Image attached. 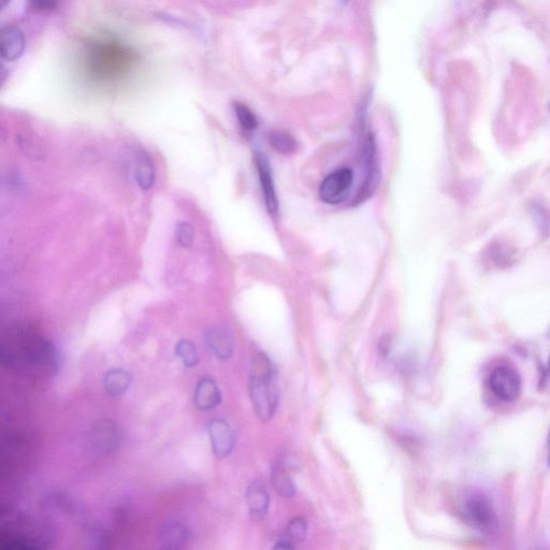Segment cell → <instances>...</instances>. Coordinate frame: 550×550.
Wrapping results in <instances>:
<instances>
[{"mask_svg": "<svg viewBox=\"0 0 550 550\" xmlns=\"http://www.w3.org/2000/svg\"><path fill=\"white\" fill-rule=\"evenodd\" d=\"M138 56L130 48L113 41H95L86 47L83 66L96 81L117 80L128 74Z\"/></svg>", "mask_w": 550, "mask_h": 550, "instance_id": "6da1fadb", "label": "cell"}, {"mask_svg": "<svg viewBox=\"0 0 550 550\" xmlns=\"http://www.w3.org/2000/svg\"><path fill=\"white\" fill-rule=\"evenodd\" d=\"M250 396L257 417L269 422L278 408L279 389L274 365L263 352L256 353L252 360Z\"/></svg>", "mask_w": 550, "mask_h": 550, "instance_id": "7a4b0ae2", "label": "cell"}, {"mask_svg": "<svg viewBox=\"0 0 550 550\" xmlns=\"http://www.w3.org/2000/svg\"><path fill=\"white\" fill-rule=\"evenodd\" d=\"M460 515L465 523L477 532L490 534L498 526V515L492 500L480 490H473L463 497Z\"/></svg>", "mask_w": 550, "mask_h": 550, "instance_id": "3957f363", "label": "cell"}, {"mask_svg": "<svg viewBox=\"0 0 550 550\" xmlns=\"http://www.w3.org/2000/svg\"><path fill=\"white\" fill-rule=\"evenodd\" d=\"M491 392L504 402H514L521 393V379L518 372L508 366H501L491 372Z\"/></svg>", "mask_w": 550, "mask_h": 550, "instance_id": "277c9868", "label": "cell"}, {"mask_svg": "<svg viewBox=\"0 0 550 550\" xmlns=\"http://www.w3.org/2000/svg\"><path fill=\"white\" fill-rule=\"evenodd\" d=\"M353 181V171L349 168L338 169L330 173L320 186L321 199L326 204H340L349 196Z\"/></svg>", "mask_w": 550, "mask_h": 550, "instance_id": "5b68a950", "label": "cell"}, {"mask_svg": "<svg viewBox=\"0 0 550 550\" xmlns=\"http://www.w3.org/2000/svg\"><path fill=\"white\" fill-rule=\"evenodd\" d=\"M90 442L96 454H111L120 443L119 427L110 419L97 422L91 429Z\"/></svg>", "mask_w": 550, "mask_h": 550, "instance_id": "8992f818", "label": "cell"}, {"mask_svg": "<svg viewBox=\"0 0 550 550\" xmlns=\"http://www.w3.org/2000/svg\"><path fill=\"white\" fill-rule=\"evenodd\" d=\"M208 433L213 453L217 458L224 459L234 451L235 433L225 419H212Z\"/></svg>", "mask_w": 550, "mask_h": 550, "instance_id": "52a82bcc", "label": "cell"}, {"mask_svg": "<svg viewBox=\"0 0 550 550\" xmlns=\"http://www.w3.org/2000/svg\"><path fill=\"white\" fill-rule=\"evenodd\" d=\"M192 533L190 528L178 519H170L161 527L158 533L159 544L166 549H181L190 543Z\"/></svg>", "mask_w": 550, "mask_h": 550, "instance_id": "ba28073f", "label": "cell"}, {"mask_svg": "<svg viewBox=\"0 0 550 550\" xmlns=\"http://www.w3.org/2000/svg\"><path fill=\"white\" fill-rule=\"evenodd\" d=\"M255 162L267 210L269 213H277L279 209L278 196L277 191H275L272 171L267 158L262 154H257L255 156Z\"/></svg>", "mask_w": 550, "mask_h": 550, "instance_id": "9c48e42d", "label": "cell"}, {"mask_svg": "<svg viewBox=\"0 0 550 550\" xmlns=\"http://www.w3.org/2000/svg\"><path fill=\"white\" fill-rule=\"evenodd\" d=\"M222 394L212 378H202L195 389L194 403L199 411H210L219 407Z\"/></svg>", "mask_w": 550, "mask_h": 550, "instance_id": "30bf717a", "label": "cell"}, {"mask_svg": "<svg viewBox=\"0 0 550 550\" xmlns=\"http://www.w3.org/2000/svg\"><path fill=\"white\" fill-rule=\"evenodd\" d=\"M25 49V38L18 28L8 27L2 33L0 54L4 60L14 62L20 59Z\"/></svg>", "mask_w": 550, "mask_h": 550, "instance_id": "8fae6325", "label": "cell"}, {"mask_svg": "<svg viewBox=\"0 0 550 550\" xmlns=\"http://www.w3.org/2000/svg\"><path fill=\"white\" fill-rule=\"evenodd\" d=\"M246 503L254 519H263L269 509L270 498L267 488L260 482H253L246 490Z\"/></svg>", "mask_w": 550, "mask_h": 550, "instance_id": "7c38bea8", "label": "cell"}, {"mask_svg": "<svg viewBox=\"0 0 550 550\" xmlns=\"http://www.w3.org/2000/svg\"><path fill=\"white\" fill-rule=\"evenodd\" d=\"M210 351L221 360H227L234 354V343L227 332L220 328L212 329L206 338Z\"/></svg>", "mask_w": 550, "mask_h": 550, "instance_id": "4fadbf2b", "label": "cell"}, {"mask_svg": "<svg viewBox=\"0 0 550 550\" xmlns=\"http://www.w3.org/2000/svg\"><path fill=\"white\" fill-rule=\"evenodd\" d=\"M366 161H367V170L368 175L366 177L363 187H361L360 199H367L372 195L375 190L376 184H378L379 179V168L378 163H376V152H375V143L372 136L369 137L366 148Z\"/></svg>", "mask_w": 550, "mask_h": 550, "instance_id": "5bb4252c", "label": "cell"}, {"mask_svg": "<svg viewBox=\"0 0 550 550\" xmlns=\"http://www.w3.org/2000/svg\"><path fill=\"white\" fill-rule=\"evenodd\" d=\"M132 374L124 369H111L105 374L104 387L110 397H120L132 384Z\"/></svg>", "mask_w": 550, "mask_h": 550, "instance_id": "9a60e30c", "label": "cell"}, {"mask_svg": "<svg viewBox=\"0 0 550 550\" xmlns=\"http://www.w3.org/2000/svg\"><path fill=\"white\" fill-rule=\"evenodd\" d=\"M271 480L275 489H277L281 496L285 498H292L295 495L296 488L292 477L289 475V472L282 461H278L275 465H273Z\"/></svg>", "mask_w": 550, "mask_h": 550, "instance_id": "2e32d148", "label": "cell"}, {"mask_svg": "<svg viewBox=\"0 0 550 550\" xmlns=\"http://www.w3.org/2000/svg\"><path fill=\"white\" fill-rule=\"evenodd\" d=\"M136 180L144 191L150 190L155 181V168L152 158L147 153H141L136 159Z\"/></svg>", "mask_w": 550, "mask_h": 550, "instance_id": "e0dca14e", "label": "cell"}, {"mask_svg": "<svg viewBox=\"0 0 550 550\" xmlns=\"http://www.w3.org/2000/svg\"><path fill=\"white\" fill-rule=\"evenodd\" d=\"M176 354L187 368H194L199 363V355L191 340H181L176 345Z\"/></svg>", "mask_w": 550, "mask_h": 550, "instance_id": "ac0fdd59", "label": "cell"}, {"mask_svg": "<svg viewBox=\"0 0 550 550\" xmlns=\"http://www.w3.org/2000/svg\"><path fill=\"white\" fill-rule=\"evenodd\" d=\"M285 539L293 543L295 546L298 543H302L307 538L308 523L305 518L296 517L291 523L288 524Z\"/></svg>", "mask_w": 550, "mask_h": 550, "instance_id": "d6986e66", "label": "cell"}, {"mask_svg": "<svg viewBox=\"0 0 550 550\" xmlns=\"http://www.w3.org/2000/svg\"><path fill=\"white\" fill-rule=\"evenodd\" d=\"M271 146L280 153L288 154L292 153L296 149V141L287 133L274 132L270 135Z\"/></svg>", "mask_w": 550, "mask_h": 550, "instance_id": "ffe728a7", "label": "cell"}, {"mask_svg": "<svg viewBox=\"0 0 550 550\" xmlns=\"http://www.w3.org/2000/svg\"><path fill=\"white\" fill-rule=\"evenodd\" d=\"M235 111L238 121L245 132H253L257 128V120L249 107L243 104H236Z\"/></svg>", "mask_w": 550, "mask_h": 550, "instance_id": "44dd1931", "label": "cell"}, {"mask_svg": "<svg viewBox=\"0 0 550 550\" xmlns=\"http://www.w3.org/2000/svg\"><path fill=\"white\" fill-rule=\"evenodd\" d=\"M176 238L183 248H191L195 240L194 227L188 223H180L176 229Z\"/></svg>", "mask_w": 550, "mask_h": 550, "instance_id": "7402d4cb", "label": "cell"}, {"mask_svg": "<svg viewBox=\"0 0 550 550\" xmlns=\"http://www.w3.org/2000/svg\"><path fill=\"white\" fill-rule=\"evenodd\" d=\"M60 0H28L30 6L36 11H51L59 6Z\"/></svg>", "mask_w": 550, "mask_h": 550, "instance_id": "603a6c76", "label": "cell"}, {"mask_svg": "<svg viewBox=\"0 0 550 550\" xmlns=\"http://www.w3.org/2000/svg\"><path fill=\"white\" fill-rule=\"evenodd\" d=\"M10 3V0H0V4H2V8H6V6Z\"/></svg>", "mask_w": 550, "mask_h": 550, "instance_id": "cb8c5ba5", "label": "cell"}, {"mask_svg": "<svg viewBox=\"0 0 550 550\" xmlns=\"http://www.w3.org/2000/svg\"><path fill=\"white\" fill-rule=\"evenodd\" d=\"M548 465L550 466V433H549V452H548Z\"/></svg>", "mask_w": 550, "mask_h": 550, "instance_id": "d4e9b609", "label": "cell"}, {"mask_svg": "<svg viewBox=\"0 0 550 550\" xmlns=\"http://www.w3.org/2000/svg\"><path fill=\"white\" fill-rule=\"evenodd\" d=\"M548 370H549V374H550V358H549V363H548Z\"/></svg>", "mask_w": 550, "mask_h": 550, "instance_id": "484cf974", "label": "cell"}]
</instances>
